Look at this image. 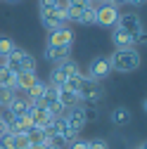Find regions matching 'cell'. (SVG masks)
Masks as SVG:
<instances>
[{"mask_svg":"<svg viewBox=\"0 0 147 149\" xmlns=\"http://www.w3.org/2000/svg\"><path fill=\"white\" fill-rule=\"evenodd\" d=\"M14 47H17V45H14L10 38H0V57H7Z\"/></svg>","mask_w":147,"mask_h":149,"instance_id":"4316f807","label":"cell"},{"mask_svg":"<svg viewBox=\"0 0 147 149\" xmlns=\"http://www.w3.org/2000/svg\"><path fill=\"white\" fill-rule=\"evenodd\" d=\"M5 133H7V121L0 118V135H5Z\"/></svg>","mask_w":147,"mask_h":149,"instance_id":"1f68e13d","label":"cell"},{"mask_svg":"<svg viewBox=\"0 0 147 149\" xmlns=\"http://www.w3.org/2000/svg\"><path fill=\"white\" fill-rule=\"evenodd\" d=\"M0 149H5V147H0Z\"/></svg>","mask_w":147,"mask_h":149,"instance_id":"f35d334b","label":"cell"},{"mask_svg":"<svg viewBox=\"0 0 147 149\" xmlns=\"http://www.w3.org/2000/svg\"><path fill=\"white\" fill-rule=\"evenodd\" d=\"M57 102L62 104V109H74V107H78L81 104V97H78V92H71V90H62L60 88V95H57Z\"/></svg>","mask_w":147,"mask_h":149,"instance_id":"4fadbf2b","label":"cell"},{"mask_svg":"<svg viewBox=\"0 0 147 149\" xmlns=\"http://www.w3.org/2000/svg\"><path fill=\"white\" fill-rule=\"evenodd\" d=\"M14 95H17V92H14L12 88H0V109H5V107L14 100Z\"/></svg>","mask_w":147,"mask_h":149,"instance_id":"d4e9b609","label":"cell"},{"mask_svg":"<svg viewBox=\"0 0 147 149\" xmlns=\"http://www.w3.org/2000/svg\"><path fill=\"white\" fill-rule=\"evenodd\" d=\"M10 3H17V0H10Z\"/></svg>","mask_w":147,"mask_h":149,"instance_id":"74e56055","label":"cell"},{"mask_svg":"<svg viewBox=\"0 0 147 149\" xmlns=\"http://www.w3.org/2000/svg\"><path fill=\"white\" fill-rule=\"evenodd\" d=\"M119 14H121L119 7L104 3V5H100V7L95 10V24H100V26H116Z\"/></svg>","mask_w":147,"mask_h":149,"instance_id":"277c9868","label":"cell"},{"mask_svg":"<svg viewBox=\"0 0 147 149\" xmlns=\"http://www.w3.org/2000/svg\"><path fill=\"white\" fill-rule=\"evenodd\" d=\"M57 66L64 71V76H66V78H71V76H81L78 64H76V62H71V59H66V62H62V64H57Z\"/></svg>","mask_w":147,"mask_h":149,"instance_id":"603a6c76","label":"cell"},{"mask_svg":"<svg viewBox=\"0 0 147 149\" xmlns=\"http://www.w3.org/2000/svg\"><path fill=\"white\" fill-rule=\"evenodd\" d=\"M57 95H60V88H55V85H45V95H43V100L38 102V104H43V107H48V104H52V102H57Z\"/></svg>","mask_w":147,"mask_h":149,"instance_id":"ffe728a7","label":"cell"},{"mask_svg":"<svg viewBox=\"0 0 147 149\" xmlns=\"http://www.w3.org/2000/svg\"><path fill=\"white\" fill-rule=\"evenodd\" d=\"M10 144H12V133L7 130L5 135H0V147H5V149H10Z\"/></svg>","mask_w":147,"mask_h":149,"instance_id":"4dcf8cb0","label":"cell"},{"mask_svg":"<svg viewBox=\"0 0 147 149\" xmlns=\"http://www.w3.org/2000/svg\"><path fill=\"white\" fill-rule=\"evenodd\" d=\"M128 121H131V111H128L126 107H116L112 111V123L114 125H126Z\"/></svg>","mask_w":147,"mask_h":149,"instance_id":"ac0fdd59","label":"cell"},{"mask_svg":"<svg viewBox=\"0 0 147 149\" xmlns=\"http://www.w3.org/2000/svg\"><path fill=\"white\" fill-rule=\"evenodd\" d=\"M83 81H85V76H83V73H81V76H71V78H66V81H64L62 90H71V92H78V90H81V85H83Z\"/></svg>","mask_w":147,"mask_h":149,"instance_id":"44dd1931","label":"cell"},{"mask_svg":"<svg viewBox=\"0 0 147 149\" xmlns=\"http://www.w3.org/2000/svg\"><path fill=\"white\" fill-rule=\"evenodd\" d=\"M126 0H109V5H114V7H119V5H123Z\"/></svg>","mask_w":147,"mask_h":149,"instance_id":"e575fe53","label":"cell"},{"mask_svg":"<svg viewBox=\"0 0 147 149\" xmlns=\"http://www.w3.org/2000/svg\"><path fill=\"white\" fill-rule=\"evenodd\" d=\"M104 3H109V0H90V5H95V7L97 5H104Z\"/></svg>","mask_w":147,"mask_h":149,"instance_id":"836d02e7","label":"cell"},{"mask_svg":"<svg viewBox=\"0 0 147 149\" xmlns=\"http://www.w3.org/2000/svg\"><path fill=\"white\" fill-rule=\"evenodd\" d=\"M112 43L116 45V50H133V47H135V36L116 29V31L112 33Z\"/></svg>","mask_w":147,"mask_h":149,"instance_id":"30bf717a","label":"cell"},{"mask_svg":"<svg viewBox=\"0 0 147 149\" xmlns=\"http://www.w3.org/2000/svg\"><path fill=\"white\" fill-rule=\"evenodd\" d=\"M5 109L10 111V116H12V118L24 116V114H29V100H26V97H22V95H14V100H12Z\"/></svg>","mask_w":147,"mask_h":149,"instance_id":"7c38bea8","label":"cell"},{"mask_svg":"<svg viewBox=\"0 0 147 149\" xmlns=\"http://www.w3.org/2000/svg\"><path fill=\"white\" fill-rule=\"evenodd\" d=\"M3 66L10 69L12 73H24V71H36V59L26 50L14 47L7 57H3Z\"/></svg>","mask_w":147,"mask_h":149,"instance_id":"6da1fadb","label":"cell"},{"mask_svg":"<svg viewBox=\"0 0 147 149\" xmlns=\"http://www.w3.org/2000/svg\"><path fill=\"white\" fill-rule=\"evenodd\" d=\"M14 85H17V73H12L10 69H5V66H0V88H12L14 90ZM17 92V90H14Z\"/></svg>","mask_w":147,"mask_h":149,"instance_id":"e0dca14e","label":"cell"},{"mask_svg":"<svg viewBox=\"0 0 147 149\" xmlns=\"http://www.w3.org/2000/svg\"><path fill=\"white\" fill-rule=\"evenodd\" d=\"M140 62H142V57H140V52H138L135 47H133V50H116L112 57H109L112 69H116V71H121V73H128V71L140 69Z\"/></svg>","mask_w":147,"mask_h":149,"instance_id":"7a4b0ae2","label":"cell"},{"mask_svg":"<svg viewBox=\"0 0 147 149\" xmlns=\"http://www.w3.org/2000/svg\"><path fill=\"white\" fill-rule=\"evenodd\" d=\"M45 85H48V83H43V81H36V83H33V85L26 90V100L38 104V102L43 100V95H45Z\"/></svg>","mask_w":147,"mask_h":149,"instance_id":"9a60e30c","label":"cell"},{"mask_svg":"<svg viewBox=\"0 0 147 149\" xmlns=\"http://www.w3.org/2000/svg\"><path fill=\"white\" fill-rule=\"evenodd\" d=\"M71 43H74V31H69L66 26L50 31V36H48V45H52V47H71Z\"/></svg>","mask_w":147,"mask_h":149,"instance_id":"ba28073f","label":"cell"},{"mask_svg":"<svg viewBox=\"0 0 147 149\" xmlns=\"http://www.w3.org/2000/svg\"><path fill=\"white\" fill-rule=\"evenodd\" d=\"M41 22H43V26H45L48 31H57V29H62V26H64V24L57 19L55 10H50V12H41Z\"/></svg>","mask_w":147,"mask_h":149,"instance_id":"2e32d148","label":"cell"},{"mask_svg":"<svg viewBox=\"0 0 147 149\" xmlns=\"http://www.w3.org/2000/svg\"><path fill=\"white\" fill-rule=\"evenodd\" d=\"M138 149H145V147H142V144H140V147H138Z\"/></svg>","mask_w":147,"mask_h":149,"instance_id":"8d00e7d4","label":"cell"},{"mask_svg":"<svg viewBox=\"0 0 147 149\" xmlns=\"http://www.w3.org/2000/svg\"><path fill=\"white\" fill-rule=\"evenodd\" d=\"M29 116H31V123L36 128H48L55 118L48 114V109L43 104H36V102H29Z\"/></svg>","mask_w":147,"mask_h":149,"instance_id":"8992f818","label":"cell"},{"mask_svg":"<svg viewBox=\"0 0 147 149\" xmlns=\"http://www.w3.org/2000/svg\"><path fill=\"white\" fill-rule=\"evenodd\" d=\"M95 10H97L95 5H88L81 14V24H95Z\"/></svg>","mask_w":147,"mask_h":149,"instance_id":"484cf974","label":"cell"},{"mask_svg":"<svg viewBox=\"0 0 147 149\" xmlns=\"http://www.w3.org/2000/svg\"><path fill=\"white\" fill-rule=\"evenodd\" d=\"M64 81H66L64 71H62L60 66H55V69L50 71V85H55V88H62V85H64Z\"/></svg>","mask_w":147,"mask_h":149,"instance_id":"cb8c5ba5","label":"cell"},{"mask_svg":"<svg viewBox=\"0 0 147 149\" xmlns=\"http://www.w3.org/2000/svg\"><path fill=\"white\" fill-rule=\"evenodd\" d=\"M26 137H29V142H31V144H43V142H45V130L33 125V128H29V130H26Z\"/></svg>","mask_w":147,"mask_h":149,"instance_id":"d6986e66","label":"cell"},{"mask_svg":"<svg viewBox=\"0 0 147 149\" xmlns=\"http://www.w3.org/2000/svg\"><path fill=\"white\" fill-rule=\"evenodd\" d=\"M64 121L71 125V128H76V130H83L85 123H88V116H85V107H74V109H66V114H64Z\"/></svg>","mask_w":147,"mask_h":149,"instance_id":"9c48e42d","label":"cell"},{"mask_svg":"<svg viewBox=\"0 0 147 149\" xmlns=\"http://www.w3.org/2000/svg\"><path fill=\"white\" fill-rule=\"evenodd\" d=\"M78 3H88L90 5V0H66V5H78Z\"/></svg>","mask_w":147,"mask_h":149,"instance_id":"d6a6232c","label":"cell"},{"mask_svg":"<svg viewBox=\"0 0 147 149\" xmlns=\"http://www.w3.org/2000/svg\"><path fill=\"white\" fill-rule=\"evenodd\" d=\"M10 149H31V142H29L26 133H17V135H12V144H10Z\"/></svg>","mask_w":147,"mask_h":149,"instance_id":"7402d4cb","label":"cell"},{"mask_svg":"<svg viewBox=\"0 0 147 149\" xmlns=\"http://www.w3.org/2000/svg\"><path fill=\"white\" fill-rule=\"evenodd\" d=\"M66 147L69 149H88V140H74V142H66Z\"/></svg>","mask_w":147,"mask_h":149,"instance_id":"f546056e","label":"cell"},{"mask_svg":"<svg viewBox=\"0 0 147 149\" xmlns=\"http://www.w3.org/2000/svg\"><path fill=\"white\" fill-rule=\"evenodd\" d=\"M109 73H112V64H109V57H95L93 62H90L88 66V81H93V83H100L104 81Z\"/></svg>","mask_w":147,"mask_h":149,"instance_id":"3957f363","label":"cell"},{"mask_svg":"<svg viewBox=\"0 0 147 149\" xmlns=\"http://www.w3.org/2000/svg\"><path fill=\"white\" fill-rule=\"evenodd\" d=\"M78 97H81V102H90V104H95V102H100L102 100V88H100V83H93V81H83V85H81V90H78Z\"/></svg>","mask_w":147,"mask_h":149,"instance_id":"52a82bcc","label":"cell"},{"mask_svg":"<svg viewBox=\"0 0 147 149\" xmlns=\"http://www.w3.org/2000/svg\"><path fill=\"white\" fill-rule=\"evenodd\" d=\"M69 50L71 47H52V45H45V59L57 66V64H62V62L69 59Z\"/></svg>","mask_w":147,"mask_h":149,"instance_id":"8fae6325","label":"cell"},{"mask_svg":"<svg viewBox=\"0 0 147 149\" xmlns=\"http://www.w3.org/2000/svg\"><path fill=\"white\" fill-rule=\"evenodd\" d=\"M88 149H109V144L97 137V140H88Z\"/></svg>","mask_w":147,"mask_h":149,"instance_id":"f1b7e54d","label":"cell"},{"mask_svg":"<svg viewBox=\"0 0 147 149\" xmlns=\"http://www.w3.org/2000/svg\"><path fill=\"white\" fill-rule=\"evenodd\" d=\"M36 81H38V73H36V71H24V73H17V85H14V90L17 92H26Z\"/></svg>","mask_w":147,"mask_h":149,"instance_id":"5bb4252c","label":"cell"},{"mask_svg":"<svg viewBox=\"0 0 147 149\" xmlns=\"http://www.w3.org/2000/svg\"><path fill=\"white\" fill-rule=\"evenodd\" d=\"M126 3H131V5H142L145 0H126Z\"/></svg>","mask_w":147,"mask_h":149,"instance_id":"d590c367","label":"cell"},{"mask_svg":"<svg viewBox=\"0 0 147 149\" xmlns=\"http://www.w3.org/2000/svg\"><path fill=\"white\" fill-rule=\"evenodd\" d=\"M116 29H121V31H126V33H131V36H140V33H142V19H140L135 12L119 14Z\"/></svg>","mask_w":147,"mask_h":149,"instance_id":"5b68a950","label":"cell"},{"mask_svg":"<svg viewBox=\"0 0 147 149\" xmlns=\"http://www.w3.org/2000/svg\"><path fill=\"white\" fill-rule=\"evenodd\" d=\"M57 5H60V0H38L41 12H50V10H55Z\"/></svg>","mask_w":147,"mask_h":149,"instance_id":"83f0119b","label":"cell"}]
</instances>
